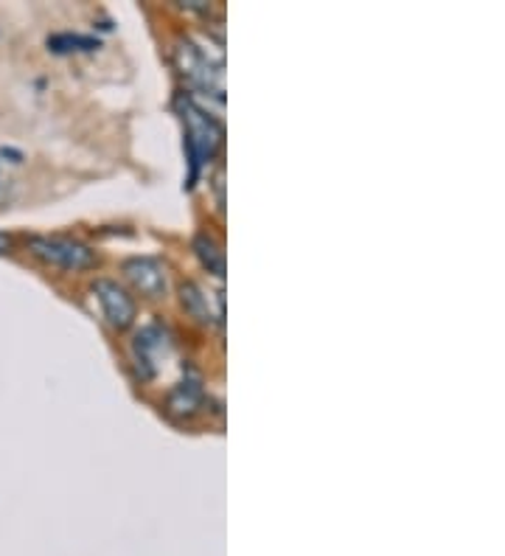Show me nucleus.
<instances>
[{
	"instance_id": "10",
	"label": "nucleus",
	"mask_w": 505,
	"mask_h": 556,
	"mask_svg": "<svg viewBox=\"0 0 505 556\" xmlns=\"http://www.w3.org/2000/svg\"><path fill=\"white\" fill-rule=\"evenodd\" d=\"M48 46L54 48L56 54H67V51H74V46H81V51H90V48H96L99 42L88 40V37H79V35H56L48 40Z\"/></svg>"
},
{
	"instance_id": "7",
	"label": "nucleus",
	"mask_w": 505,
	"mask_h": 556,
	"mask_svg": "<svg viewBox=\"0 0 505 556\" xmlns=\"http://www.w3.org/2000/svg\"><path fill=\"white\" fill-rule=\"evenodd\" d=\"M202 400H205V391H202L200 374L182 368V380L168 394V410L175 416H194L202 407Z\"/></svg>"
},
{
	"instance_id": "9",
	"label": "nucleus",
	"mask_w": 505,
	"mask_h": 556,
	"mask_svg": "<svg viewBox=\"0 0 505 556\" xmlns=\"http://www.w3.org/2000/svg\"><path fill=\"white\" fill-rule=\"evenodd\" d=\"M180 301L186 306V313L200 320V324H211L214 318L223 320V315L211 309V299L205 295V290L200 285H194V281H186L180 287Z\"/></svg>"
},
{
	"instance_id": "1",
	"label": "nucleus",
	"mask_w": 505,
	"mask_h": 556,
	"mask_svg": "<svg viewBox=\"0 0 505 556\" xmlns=\"http://www.w3.org/2000/svg\"><path fill=\"white\" fill-rule=\"evenodd\" d=\"M177 113L182 118V129H186V152H189V189H194L200 180V172L205 169V163L219 152L223 147V122L214 118L211 113L200 108L191 96H177Z\"/></svg>"
},
{
	"instance_id": "4",
	"label": "nucleus",
	"mask_w": 505,
	"mask_h": 556,
	"mask_svg": "<svg viewBox=\"0 0 505 556\" xmlns=\"http://www.w3.org/2000/svg\"><path fill=\"white\" fill-rule=\"evenodd\" d=\"M28 253L34 258H40L42 265L60 267L67 273H81L96 267V251H90L85 242L67 237H31L28 239Z\"/></svg>"
},
{
	"instance_id": "8",
	"label": "nucleus",
	"mask_w": 505,
	"mask_h": 556,
	"mask_svg": "<svg viewBox=\"0 0 505 556\" xmlns=\"http://www.w3.org/2000/svg\"><path fill=\"white\" fill-rule=\"evenodd\" d=\"M194 253L200 258V265L211 273V276L223 278L225 276V251L223 244L216 242L214 233L200 231L194 237Z\"/></svg>"
},
{
	"instance_id": "5",
	"label": "nucleus",
	"mask_w": 505,
	"mask_h": 556,
	"mask_svg": "<svg viewBox=\"0 0 505 556\" xmlns=\"http://www.w3.org/2000/svg\"><path fill=\"white\" fill-rule=\"evenodd\" d=\"M93 295L99 301V309L104 315L115 332H124L135 324V315H138V304L129 295V290H124L118 281L113 278H96L93 281Z\"/></svg>"
},
{
	"instance_id": "3",
	"label": "nucleus",
	"mask_w": 505,
	"mask_h": 556,
	"mask_svg": "<svg viewBox=\"0 0 505 556\" xmlns=\"http://www.w3.org/2000/svg\"><path fill=\"white\" fill-rule=\"evenodd\" d=\"M175 65L191 88L200 90V93L205 96L211 93L216 102L223 104L225 99L223 62H211L209 51H205L202 46H197L194 40H180L175 46Z\"/></svg>"
},
{
	"instance_id": "6",
	"label": "nucleus",
	"mask_w": 505,
	"mask_h": 556,
	"mask_svg": "<svg viewBox=\"0 0 505 556\" xmlns=\"http://www.w3.org/2000/svg\"><path fill=\"white\" fill-rule=\"evenodd\" d=\"M122 273L132 290L147 301L166 299L168 292V273L166 267L152 256H132L122 262Z\"/></svg>"
},
{
	"instance_id": "11",
	"label": "nucleus",
	"mask_w": 505,
	"mask_h": 556,
	"mask_svg": "<svg viewBox=\"0 0 505 556\" xmlns=\"http://www.w3.org/2000/svg\"><path fill=\"white\" fill-rule=\"evenodd\" d=\"M9 248H12V239H9L7 233L0 231V253H9Z\"/></svg>"
},
{
	"instance_id": "2",
	"label": "nucleus",
	"mask_w": 505,
	"mask_h": 556,
	"mask_svg": "<svg viewBox=\"0 0 505 556\" xmlns=\"http://www.w3.org/2000/svg\"><path fill=\"white\" fill-rule=\"evenodd\" d=\"M129 357L138 380L155 382L161 374L168 371V366L177 359V340L166 324H147L135 332L129 343Z\"/></svg>"
}]
</instances>
